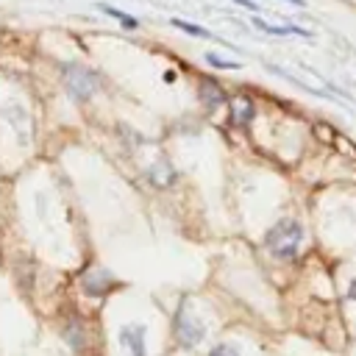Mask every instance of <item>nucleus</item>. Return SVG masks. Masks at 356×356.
<instances>
[{
    "mask_svg": "<svg viewBox=\"0 0 356 356\" xmlns=\"http://www.w3.org/2000/svg\"><path fill=\"white\" fill-rule=\"evenodd\" d=\"M81 284H83V292H86V295H95V298H97V295H106V292L114 286V278H111L106 270H89Z\"/></svg>",
    "mask_w": 356,
    "mask_h": 356,
    "instance_id": "6",
    "label": "nucleus"
},
{
    "mask_svg": "<svg viewBox=\"0 0 356 356\" xmlns=\"http://www.w3.org/2000/svg\"><path fill=\"white\" fill-rule=\"evenodd\" d=\"M170 25H172V28H178V31H184V33H189V36L214 39V33H211V31H206V28H200V25H192V22H186V19H178V17H172V19H170Z\"/></svg>",
    "mask_w": 356,
    "mask_h": 356,
    "instance_id": "11",
    "label": "nucleus"
},
{
    "mask_svg": "<svg viewBox=\"0 0 356 356\" xmlns=\"http://www.w3.org/2000/svg\"><path fill=\"white\" fill-rule=\"evenodd\" d=\"M286 3H292V6H300V8L306 6V0H286Z\"/></svg>",
    "mask_w": 356,
    "mask_h": 356,
    "instance_id": "15",
    "label": "nucleus"
},
{
    "mask_svg": "<svg viewBox=\"0 0 356 356\" xmlns=\"http://www.w3.org/2000/svg\"><path fill=\"white\" fill-rule=\"evenodd\" d=\"M61 81L72 100H89L97 92L100 75L83 64H61Z\"/></svg>",
    "mask_w": 356,
    "mask_h": 356,
    "instance_id": "2",
    "label": "nucleus"
},
{
    "mask_svg": "<svg viewBox=\"0 0 356 356\" xmlns=\"http://www.w3.org/2000/svg\"><path fill=\"white\" fill-rule=\"evenodd\" d=\"M300 245H303V225L298 220H292V217H284V220L273 222L267 228V234H264V248L275 259H284V261L295 259Z\"/></svg>",
    "mask_w": 356,
    "mask_h": 356,
    "instance_id": "1",
    "label": "nucleus"
},
{
    "mask_svg": "<svg viewBox=\"0 0 356 356\" xmlns=\"http://www.w3.org/2000/svg\"><path fill=\"white\" fill-rule=\"evenodd\" d=\"M97 8H100L103 14H108V17H114V19H120V25H122V28H139V19H136V17H131V14H125V11H120V8H114V6H108V3H97Z\"/></svg>",
    "mask_w": 356,
    "mask_h": 356,
    "instance_id": "10",
    "label": "nucleus"
},
{
    "mask_svg": "<svg viewBox=\"0 0 356 356\" xmlns=\"http://www.w3.org/2000/svg\"><path fill=\"white\" fill-rule=\"evenodd\" d=\"M197 89H200V100L206 103V108H217V106L225 103V92L220 89L217 81H211V78H200Z\"/></svg>",
    "mask_w": 356,
    "mask_h": 356,
    "instance_id": "8",
    "label": "nucleus"
},
{
    "mask_svg": "<svg viewBox=\"0 0 356 356\" xmlns=\"http://www.w3.org/2000/svg\"><path fill=\"white\" fill-rule=\"evenodd\" d=\"M120 342L131 356H147L145 350V325H125L120 331Z\"/></svg>",
    "mask_w": 356,
    "mask_h": 356,
    "instance_id": "4",
    "label": "nucleus"
},
{
    "mask_svg": "<svg viewBox=\"0 0 356 356\" xmlns=\"http://www.w3.org/2000/svg\"><path fill=\"white\" fill-rule=\"evenodd\" d=\"M231 3H236V6H242V8H250V11H259V6H256L253 0H231Z\"/></svg>",
    "mask_w": 356,
    "mask_h": 356,
    "instance_id": "14",
    "label": "nucleus"
},
{
    "mask_svg": "<svg viewBox=\"0 0 356 356\" xmlns=\"http://www.w3.org/2000/svg\"><path fill=\"white\" fill-rule=\"evenodd\" d=\"M253 117H256V106H253L250 97H245V95L231 97V120H234V125L245 128V125L253 122Z\"/></svg>",
    "mask_w": 356,
    "mask_h": 356,
    "instance_id": "5",
    "label": "nucleus"
},
{
    "mask_svg": "<svg viewBox=\"0 0 356 356\" xmlns=\"http://www.w3.org/2000/svg\"><path fill=\"white\" fill-rule=\"evenodd\" d=\"M175 337L186 345V348H195L203 337H206V325L189 312V303L181 300L178 312H175Z\"/></svg>",
    "mask_w": 356,
    "mask_h": 356,
    "instance_id": "3",
    "label": "nucleus"
},
{
    "mask_svg": "<svg viewBox=\"0 0 356 356\" xmlns=\"http://www.w3.org/2000/svg\"><path fill=\"white\" fill-rule=\"evenodd\" d=\"M147 181L153 184V186H170L172 181H175V170L170 167V161H156L150 170H147Z\"/></svg>",
    "mask_w": 356,
    "mask_h": 356,
    "instance_id": "9",
    "label": "nucleus"
},
{
    "mask_svg": "<svg viewBox=\"0 0 356 356\" xmlns=\"http://www.w3.org/2000/svg\"><path fill=\"white\" fill-rule=\"evenodd\" d=\"M206 61H209L211 67H217V70H239V67H242L239 61H228V58H220L217 53H206Z\"/></svg>",
    "mask_w": 356,
    "mask_h": 356,
    "instance_id": "12",
    "label": "nucleus"
},
{
    "mask_svg": "<svg viewBox=\"0 0 356 356\" xmlns=\"http://www.w3.org/2000/svg\"><path fill=\"white\" fill-rule=\"evenodd\" d=\"M209 356H239V350L234 348V345H228V342H220V345H214L211 348V353Z\"/></svg>",
    "mask_w": 356,
    "mask_h": 356,
    "instance_id": "13",
    "label": "nucleus"
},
{
    "mask_svg": "<svg viewBox=\"0 0 356 356\" xmlns=\"http://www.w3.org/2000/svg\"><path fill=\"white\" fill-rule=\"evenodd\" d=\"M253 25L264 33H273V36H303V39H312L314 33L309 28H300V25H270L264 19H253Z\"/></svg>",
    "mask_w": 356,
    "mask_h": 356,
    "instance_id": "7",
    "label": "nucleus"
}]
</instances>
